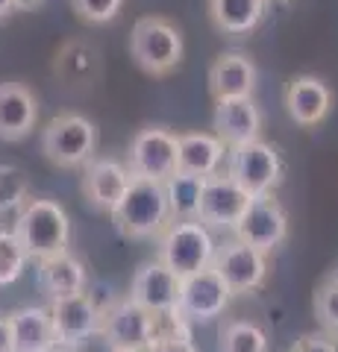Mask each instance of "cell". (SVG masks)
Segmentation results:
<instances>
[{"label":"cell","instance_id":"6da1fadb","mask_svg":"<svg viewBox=\"0 0 338 352\" xmlns=\"http://www.w3.org/2000/svg\"><path fill=\"white\" fill-rule=\"evenodd\" d=\"M112 223L115 229L129 241H145V238H159L162 229L171 223L168 214V200L162 182L154 179H129V188L112 208Z\"/></svg>","mask_w":338,"mask_h":352},{"label":"cell","instance_id":"7a4b0ae2","mask_svg":"<svg viewBox=\"0 0 338 352\" xmlns=\"http://www.w3.org/2000/svg\"><path fill=\"white\" fill-rule=\"evenodd\" d=\"M12 232L21 241V247H24L27 258L41 261L68 250L71 217L53 200H27V206L15 217Z\"/></svg>","mask_w":338,"mask_h":352},{"label":"cell","instance_id":"3957f363","mask_svg":"<svg viewBox=\"0 0 338 352\" xmlns=\"http://www.w3.org/2000/svg\"><path fill=\"white\" fill-rule=\"evenodd\" d=\"M182 53V32L173 21L162 15H147L136 21L133 32H129V56L145 74L168 76L171 71H177Z\"/></svg>","mask_w":338,"mask_h":352},{"label":"cell","instance_id":"277c9868","mask_svg":"<svg viewBox=\"0 0 338 352\" xmlns=\"http://www.w3.org/2000/svg\"><path fill=\"white\" fill-rule=\"evenodd\" d=\"M215 238L200 220H173L159 235V261L173 276H191L206 270L215 256Z\"/></svg>","mask_w":338,"mask_h":352},{"label":"cell","instance_id":"5b68a950","mask_svg":"<svg viewBox=\"0 0 338 352\" xmlns=\"http://www.w3.org/2000/svg\"><path fill=\"white\" fill-rule=\"evenodd\" d=\"M97 126L77 112H62L41 132V153L56 168H83L94 159Z\"/></svg>","mask_w":338,"mask_h":352},{"label":"cell","instance_id":"8992f818","mask_svg":"<svg viewBox=\"0 0 338 352\" xmlns=\"http://www.w3.org/2000/svg\"><path fill=\"white\" fill-rule=\"evenodd\" d=\"M226 176L250 197H265L274 194V188L282 182L286 164H282L277 147H271L268 141H247L226 150Z\"/></svg>","mask_w":338,"mask_h":352},{"label":"cell","instance_id":"52a82bcc","mask_svg":"<svg viewBox=\"0 0 338 352\" xmlns=\"http://www.w3.org/2000/svg\"><path fill=\"white\" fill-rule=\"evenodd\" d=\"M159 320L162 317L150 314L147 308H141L138 302L127 300H118L112 302L103 311L101 317V326L109 338L112 349H121V352H147L154 346V340L159 335Z\"/></svg>","mask_w":338,"mask_h":352},{"label":"cell","instance_id":"ba28073f","mask_svg":"<svg viewBox=\"0 0 338 352\" xmlns=\"http://www.w3.org/2000/svg\"><path fill=\"white\" fill-rule=\"evenodd\" d=\"M127 170L136 179L165 182L177 173V132L165 126H145L129 141Z\"/></svg>","mask_w":338,"mask_h":352},{"label":"cell","instance_id":"9c48e42d","mask_svg":"<svg viewBox=\"0 0 338 352\" xmlns=\"http://www.w3.org/2000/svg\"><path fill=\"white\" fill-rule=\"evenodd\" d=\"M230 300H233V291L226 288V282L218 276L215 267L209 264L206 270H198L191 276L180 279L177 314L185 323H209L226 311Z\"/></svg>","mask_w":338,"mask_h":352},{"label":"cell","instance_id":"30bf717a","mask_svg":"<svg viewBox=\"0 0 338 352\" xmlns=\"http://www.w3.org/2000/svg\"><path fill=\"white\" fill-rule=\"evenodd\" d=\"M212 267L233 294L259 291L268 279V256L259 252L256 247H247L244 241H238V238L215 247Z\"/></svg>","mask_w":338,"mask_h":352},{"label":"cell","instance_id":"8fae6325","mask_svg":"<svg viewBox=\"0 0 338 352\" xmlns=\"http://www.w3.org/2000/svg\"><path fill=\"white\" fill-rule=\"evenodd\" d=\"M233 235L268 256L271 250H277L288 238V214L279 206V200H274V194L253 197L238 226L233 229Z\"/></svg>","mask_w":338,"mask_h":352},{"label":"cell","instance_id":"7c38bea8","mask_svg":"<svg viewBox=\"0 0 338 352\" xmlns=\"http://www.w3.org/2000/svg\"><path fill=\"white\" fill-rule=\"evenodd\" d=\"M247 191H242L238 185L230 179V176L215 173L203 182V194H200V208H198V220L209 229H224V232H233L238 226V220L247 212L250 206Z\"/></svg>","mask_w":338,"mask_h":352},{"label":"cell","instance_id":"4fadbf2b","mask_svg":"<svg viewBox=\"0 0 338 352\" xmlns=\"http://www.w3.org/2000/svg\"><path fill=\"white\" fill-rule=\"evenodd\" d=\"M129 300L138 302L141 308H147L156 317H180L177 314V300H180V276L162 264L159 258L141 264L136 270L133 282H129Z\"/></svg>","mask_w":338,"mask_h":352},{"label":"cell","instance_id":"5bb4252c","mask_svg":"<svg viewBox=\"0 0 338 352\" xmlns=\"http://www.w3.org/2000/svg\"><path fill=\"white\" fill-rule=\"evenodd\" d=\"M50 311V323H53V335H56V346L68 349L71 344H77L83 335L94 332L101 326V308L94 305L89 291L74 294V296H62V300H50L47 305Z\"/></svg>","mask_w":338,"mask_h":352},{"label":"cell","instance_id":"9a60e30c","mask_svg":"<svg viewBox=\"0 0 338 352\" xmlns=\"http://www.w3.org/2000/svg\"><path fill=\"white\" fill-rule=\"evenodd\" d=\"M212 135L221 138V144L230 150L262 135V112L253 97H233V100H215L212 115Z\"/></svg>","mask_w":338,"mask_h":352},{"label":"cell","instance_id":"2e32d148","mask_svg":"<svg viewBox=\"0 0 338 352\" xmlns=\"http://www.w3.org/2000/svg\"><path fill=\"white\" fill-rule=\"evenodd\" d=\"M129 179L133 176H129L124 162L92 159L89 164H83L80 188H83V197L89 200V206H94L97 212H112L118 200L124 197V191L129 188Z\"/></svg>","mask_w":338,"mask_h":352},{"label":"cell","instance_id":"e0dca14e","mask_svg":"<svg viewBox=\"0 0 338 352\" xmlns=\"http://www.w3.org/2000/svg\"><path fill=\"white\" fill-rule=\"evenodd\" d=\"M286 109L297 126H318L332 109V91L324 80L312 74H297L286 85Z\"/></svg>","mask_w":338,"mask_h":352},{"label":"cell","instance_id":"ac0fdd59","mask_svg":"<svg viewBox=\"0 0 338 352\" xmlns=\"http://www.w3.org/2000/svg\"><path fill=\"white\" fill-rule=\"evenodd\" d=\"M39 120V100L27 85L0 82V138L24 141Z\"/></svg>","mask_w":338,"mask_h":352},{"label":"cell","instance_id":"d6986e66","mask_svg":"<svg viewBox=\"0 0 338 352\" xmlns=\"http://www.w3.org/2000/svg\"><path fill=\"white\" fill-rule=\"evenodd\" d=\"M256 65L247 53H221L209 68V94L215 100L253 97Z\"/></svg>","mask_w":338,"mask_h":352},{"label":"cell","instance_id":"ffe728a7","mask_svg":"<svg viewBox=\"0 0 338 352\" xmlns=\"http://www.w3.org/2000/svg\"><path fill=\"white\" fill-rule=\"evenodd\" d=\"M226 147L212 132H182L177 135V170L209 179L221 170Z\"/></svg>","mask_w":338,"mask_h":352},{"label":"cell","instance_id":"44dd1931","mask_svg":"<svg viewBox=\"0 0 338 352\" xmlns=\"http://www.w3.org/2000/svg\"><path fill=\"white\" fill-rule=\"evenodd\" d=\"M39 288L47 300H62V296L83 294L89 288L85 264L77 256H71L68 250L59 252V256L41 258L39 261Z\"/></svg>","mask_w":338,"mask_h":352},{"label":"cell","instance_id":"7402d4cb","mask_svg":"<svg viewBox=\"0 0 338 352\" xmlns=\"http://www.w3.org/2000/svg\"><path fill=\"white\" fill-rule=\"evenodd\" d=\"M12 326V352H53L56 335H53L50 311L45 305H24L9 314Z\"/></svg>","mask_w":338,"mask_h":352},{"label":"cell","instance_id":"603a6c76","mask_svg":"<svg viewBox=\"0 0 338 352\" xmlns=\"http://www.w3.org/2000/svg\"><path fill=\"white\" fill-rule=\"evenodd\" d=\"M53 71L68 88H85L101 74V53L89 41H68L59 47Z\"/></svg>","mask_w":338,"mask_h":352},{"label":"cell","instance_id":"cb8c5ba5","mask_svg":"<svg viewBox=\"0 0 338 352\" xmlns=\"http://www.w3.org/2000/svg\"><path fill=\"white\" fill-rule=\"evenodd\" d=\"M268 0H209L212 24L226 36H247L265 18Z\"/></svg>","mask_w":338,"mask_h":352},{"label":"cell","instance_id":"d4e9b609","mask_svg":"<svg viewBox=\"0 0 338 352\" xmlns=\"http://www.w3.org/2000/svg\"><path fill=\"white\" fill-rule=\"evenodd\" d=\"M203 182L200 176L191 173H171L162 188H165V200H168V214L171 223L173 220H198V208H200V194H203Z\"/></svg>","mask_w":338,"mask_h":352},{"label":"cell","instance_id":"484cf974","mask_svg":"<svg viewBox=\"0 0 338 352\" xmlns=\"http://www.w3.org/2000/svg\"><path fill=\"white\" fill-rule=\"evenodd\" d=\"M221 352H268V335L250 320H226L221 326Z\"/></svg>","mask_w":338,"mask_h":352},{"label":"cell","instance_id":"4316f807","mask_svg":"<svg viewBox=\"0 0 338 352\" xmlns=\"http://www.w3.org/2000/svg\"><path fill=\"white\" fill-rule=\"evenodd\" d=\"M30 200V179L18 164H0V214L21 212Z\"/></svg>","mask_w":338,"mask_h":352},{"label":"cell","instance_id":"83f0119b","mask_svg":"<svg viewBox=\"0 0 338 352\" xmlns=\"http://www.w3.org/2000/svg\"><path fill=\"white\" fill-rule=\"evenodd\" d=\"M27 252L21 247L12 229H0V288L12 285L21 279V273L27 267Z\"/></svg>","mask_w":338,"mask_h":352},{"label":"cell","instance_id":"f1b7e54d","mask_svg":"<svg viewBox=\"0 0 338 352\" xmlns=\"http://www.w3.org/2000/svg\"><path fill=\"white\" fill-rule=\"evenodd\" d=\"M315 317L330 338H338V273L326 276L315 291Z\"/></svg>","mask_w":338,"mask_h":352},{"label":"cell","instance_id":"f546056e","mask_svg":"<svg viewBox=\"0 0 338 352\" xmlns=\"http://www.w3.org/2000/svg\"><path fill=\"white\" fill-rule=\"evenodd\" d=\"M147 352H198V346H194V340H191L189 323L180 320V317H171L168 329H159L154 346Z\"/></svg>","mask_w":338,"mask_h":352},{"label":"cell","instance_id":"4dcf8cb0","mask_svg":"<svg viewBox=\"0 0 338 352\" xmlns=\"http://www.w3.org/2000/svg\"><path fill=\"white\" fill-rule=\"evenodd\" d=\"M74 12L85 24H109L121 12L124 0H71Z\"/></svg>","mask_w":338,"mask_h":352},{"label":"cell","instance_id":"1f68e13d","mask_svg":"<svg viewBox=\"0 0 338 352\" xmlns=\"http://www.w3.org/2000/svg\"><path fill=\"white\" fill-rule=\"evenodd\" d=\"M288 352H338V344L326 332H306L294 340Z\"/></svg>","mask_w":338,"mask_h":352},{"label":"cell","instance_id":"d6a6232c","mask_svg":"<svg viewBox=\"0 0 338 352\" xmlns=\"http://www.w3.org/2000/svg\"><path fill=\"white\" fill-rule=\"evenodd\" d=\"M0 352H12V326H9V314L0 311Z\"/></svg>","mask_w":338,"mask_h":352},{"label":"cell","instance_id":"836d02e7","mask_svg":"<svg viewBox=\"0 0 338 352\" xmlns=\"http://www.w3.org/2000/svg\"><path fill=\"white\" fill-rule=\"evenodd\" d=\"M45 0H15V9H21V12H30V9H39Z\"/></svg>","mask_w":338,"mask_h":352},{"label":"cell","instance_id":"e575fe53","mask_svg":"<svg viewBox=\"0 0 338 352\" xmlns=\"http://www.w3.org/2000/svg\"><path fill=\"white\" fill-rule=\"evenodd\" d=\"M15 12V0H0V18L12 15Z\"/></svg>","mask_w":338,"mask_h":352},{"label":"cell","instance_id":"d590c367","mask_svg":"<svg viewBox=\"0 0 338 352\" xmlns=\"http://www.w3.org/2000/svg\"><path fill=\"white\" fill-rule=\"evenodd\" d=\"M112 352H121V349H112Z\"/></svg>","mask_w":338,"mask_h":352}]
</instances>
